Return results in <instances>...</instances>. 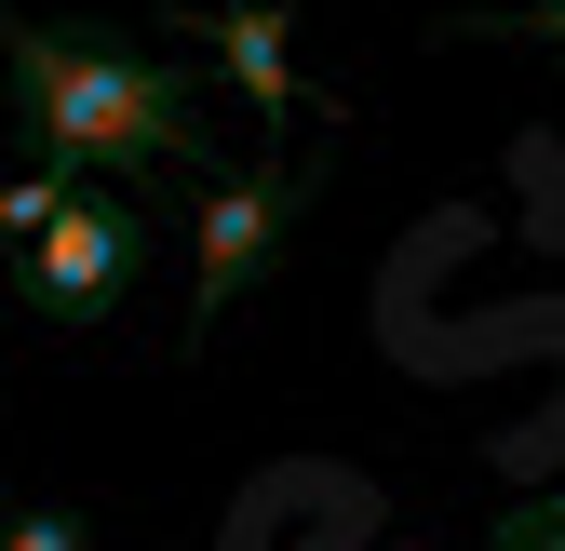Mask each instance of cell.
<instances>
[{
    "mask_svg": "<svg viewBox=\"0 0 565 551\" xmlns=\"http://www.w3.org/2000/svg\"><path fill=\"white\" fill-rule=\"evenodd\" d=\"M0 551H95V525H82V511H14Z\"/></svg>",
    "mask_w": 565,
    "mask_h": 551,
    "instance_id": "cell-7",
    "label": "cell"
},
{
    "mask_svg": "<svg viewBox=\"0 0 565 551\" xmlns=\"http://www.w3.org/2000/svg\"><path fill=\"white\" fill-rule=\"evenodd\" d=\"M0 67H14V121H28L41 175H135V188H175V216L216 188L202 82L175 54H135L108 28H41L0 0Z\"/></svg>",
    "mask_w": 565,
    "mask_h": 551,
    "instance_id": "cell-1",
    "label": "cell"
},
{
    "mask_svg": "<svg viewBox=\"0 0 565 551\" xmlns=\"http://www.w3.org/2000/svg\"><path fill=\"white\" fill-rule=\"evenodd\" d=\"M175 41H216V67L243 82V108L282 134L297 121V14H282V0H175L162 14Z\"/></svg>",
    "mask_w": 565,
    "mask_h": 551,
    "instance_id": "cell-4",
    "label": "cell"
},
{
    "mask_svg": "<svg viewBox=\"0 0 565 551\" xmlns=\"http://www.w3.org/2000/svg\"><path fill=\"white\" fill-rule=\"evenodd\" d=\"M323 202V162L282 149V162H216V188L189 202V336H216L297 242V216Z\"/></svg>",
    "mask_w": 565,
    "mask_h": 551,
    "instance_id": "cell-2",
    "label": "cell"
},
{
    "mask_svg": "<svg viewBox=\"0 0 565 551\" xmlns=\"http://www.w3.org/2000/svg\"><path fill=\"white\" fill-rule=\"evenodd\" d=\"M445 41H552V54H565V0H525V14H458Z\"/></svg>",
    "mask_w": 565,
    "mask_h": 551,
    "instance_id": "cell-5",
    "label": "cell"
},
{
    "mask_svg": "<svg viewBox=\"0 0 565 551\" xmlns=\"http://www.w3.org/2000/svg\"><path fill=\"white\" fill-rule=\"evenodd\" d=\"M484 551H565V485L525 498V511H499V538H484Z\"/></svg>",
    "mask_w": 565,
    "mask_h": 551,
    "instance_id": "cell-6",
    "label": "cell"
},
{
    "mask_svg": "<svg viewBox=\"0 0 565 551\" xmlns=\"http://www.w3.org/2000/svg\"><path fill=\"white\" fill-rule=\"evenodd\" d=\"M135 269H149V216L135 202H108L95 175H82V202L14 256V310L28 323H54V336H95L121 296H135Z\"/></svg>",
    "mask_w": 565,
    "mask_h": 551,
    "instance_id": "cell-3",
    "label": "cell"
}]
</instances>
